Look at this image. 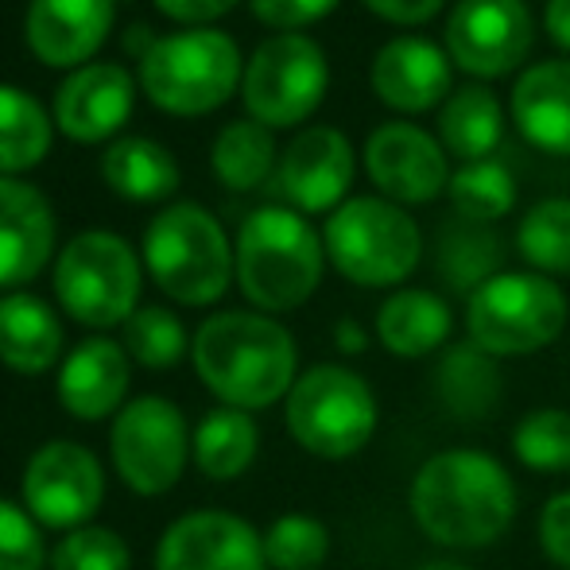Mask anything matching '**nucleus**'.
Here are the masks:
<instances>
[{"label": "nucleus", "instance_id": "f257e3e1", "mask_svg": "<svg viewBox=\"0 0 570 570\" xmlns=\"http://www.w3.org/2000/svg\"><path fill=\"white\" fill-rule=\"evenodd\" d=\"M407 509L431 543L451 551L493 548L512 528L520 493L512 473L485 451L454 446L415 470Z\"/></svg>", "mask_w": 570, "mask_h": 570}, {"label": "nucleus", "instance_id": "f03ea898", "mask_svg": "<svg viewBox=\"0 0 570 570\" xmlns=\"http://www.w3.org/2000/svg\"><path fill=\"white\" fill-rule=\"evenodd\" d=\"M190 361L206 392L240 412L279 404L299 381V350L292 331L261 311L210 315L190 338Z\"/></svg>", "mask_w": 570, "mask_h": 570}, {"label": "nucleus", "instance_id": "7ed1b4c3", "mask_svg": "<svg viewBox=\"0 0 570 570\" xmlns=\"http://www.w3.org/2000/svg\"><path fill=\"white\" fill-rule=\"evenodd\" d=\"M240 295L261 315L299 311L318 292L326 272V245L292 206H261L233 240Z\"/></svg>", "mask_w": 570, "mask_h": 570}, {"label": "nucleus", "instance_id": "20e7f679", "mask_svg": "<svg viewBox=\"0 0 570 570\" xmlns=\"http://www.w3.org/2000/svg\"><path fill=\"white\" fill-rule=\"evenodd\" d=\"M140 261L151 284L179 307H210L237 279L233 240L222 222L198 203H175L144 229Z\"/></svg>", "mask_w": 570, "mask_h": 570}, {"label": "nucleus", "instance_id": "39448f33", "mask_svg": "<svg viewBox=\"0 0 570 570\" xmlns=\"http://www.w3.org/2000/svg\"><path fill=\"white\" fill-rule=\"evenodd\" d=\"M240 51L218 28H187L148 39L140 51L136 86L171 117H203L222 109L240 90Z\"/></svg>", "mask_w": 570, "mask_h": 570}, {"label": "nucleus", "instance_id": "423d86ee", "mask_svg": "<svg viewBox=\"0 0 570 570\" xmlns=\"http://www.w3.org/2000/svg\"><path fill=\"white\" fill-rule=\"evenodd\" d=\"M326 261L357 287H400L423 261V233L381 195L345 198L323 226Z\"/></svg>", "mask_w": 570, "mask_h": 570}, {"label": "nucleus", "instance_id": "0eeeda50", "mask_svg": "<svg viewBox=\"0 0 570 570\" xmlns=\"http://www.w3.org/2000/svg\"><path fill=\"white\" fill-rule=\"evenodd\" d=\"M144 261L120 233L86 229L55 256V299L90 331L125 326L140 311Z\"/></svg>", "mask_w": 570, "mask_h": 570}, {"label": "nucleus", "instance_id": "6e6552de", "mask_svg": "<svg viewBox=\"0 0 570 570\" xmlns=\"http://www.w3.org/2000/svg\"><path fill=\"white\" fill-rule=\"evenodd\" d=\"M287 435L307 454L342 462L361 454L376 435L381 407L361 373L350 365H311L284 400Z\"/></svg>", "mask_w": 570, "mask_h": 570}, {"label": "nucleus", "instance_id": "1a4fd4ad", "mask_svg": "<svg viewBox=\"0 0 570 570\" xmlns=\"http://www.w3.org/2000/svg\"><path fill=\"white\" fill-rule=\"evenodd\" d=\"M567 318L563 287L540 272H497L465 299V334L497 361L548 350L567 331Z\"/></svg>", "mask_w": 570, "mask_h": 570}, {"label": "nucleus", "instance_id": "9d476101", "mask_svg": "<svg viewBox=\"0 0 570 570\" xmlns=\"http://www.w3.org/2000/svg\"><path fill=\"white\" fill-rule=\"evenodd\" d=\"M331 90V62L326 51L303 31H279L264 39L245 62L240 101L248 117L264 128H295L318 114Z\"/></svg>", "mask_w": 570, "mask_h": 570}, {"label": "nucleus", "instance_id": "9b49d317", "mask_svg": "<svg viewBox=\"0 0 570 570\" xmlns=\"http://www.w3.org/2000/svg\"><path fill=\"white\" fill-rule=\"evenodd\" d=\"M187 415L167 396H136L114 415L109 458L117 478L140 497H164L179 485L190 458Z\"/></svg>", "mask_w": 570, "mask_h": 570}, {"label": "nucleus", "instance_id": "f8f14e48", "mask_svg": "<svg viewBox=\"0 0 570 570\" xmlns=\"http://www.w3.org/2000/svg\"><path fill=\"white\" fill-rule=\"evenodd\" d=\"M20 493L23 509L39 528L75 532L98 517L101 501H106V470L90 446L51 439L28 458Z\"/></svg>", "mask_w": 570, "mask_h": 570}, {"label": "nucleus", "instance_id": "ddd939ff", "mask_svg": "<svg viewBox=\"0 0 570 570\" xmlns=\"http://www.w3.org/2000/svg\"><path fill=\"white\" fill-rule=\"evenodd\" d=\"M443 36L446 55L462 75L493 82L528 62L535 20L524 0H458Z\"/></svg>", "mask_w": 570, "mask_h": 570}, {"label": "nucleus", "instance_id": "4468645a", "mask_svg": "<svg viewBox=\"0 0 570 570\" xmlns=\"http://www.w3.org/2000/svg\"><path fill=\"white\" fill-rule=\"evenodd\" d=\"M365 175L381 198L396 206L435 203L443 190H451V164L439 136L412 120H389L373 128L365 140Z\"/></svg>", "mask_w": 570, "mask_h": 570}, {"label": "nucleus", "instance_id": "2eb2a0df", "mask_svg": "<svg viewBox=\"0 0 570 570\" xmlns=\"http://www.w3.org/2000/svg\"><path fill=\"white\" fill-rule=\"evenodd\" d=\"M357 156L342 128L311 125L279 151L276 187L292 210L307 214H334L350 198Z\"/></svg>", "mask_w": 570, "mask_h": 570}, {"label": "nucleus", "instance_id": "dca6fc26", "mask_svg": "<svg viewBox=\"0 0 570 570\" xmlns=\"http://www.w3.org/2000/svg\"><path fill=\"white\" fill-rule=\"evenodd\" d=\"M156 570H268L264 532L237 512H187L159 535Z\"/></svg>", "mask_w": 570, "mask_h": 570}, {"label": "nucleus", "instance_id": "f3484780", "mask_svg": "<svg viewBox=\"0 0 570 570\" xmlns=\"http://www.w3.org/2000/svg\"><path fill=\"white\" fill-rule=\"evenodd\" d=\"M368 86L392 114H431L454 94V62L431 39L396 36L373 55Z\"/></svg>", "mask_w": 570, "mask_h": 570}, {"label": "nucleus", "instance_id": "a211bd4d", "mask_svg": "<svg viewBox=\"0 0 570 570\" xmlns=\"http://www.w3.org/2000/svg\"><path fill=\"white\" fill-rule=\"evenodd\" d=\"M136 82L117 62H90L75 70L55 94V128L75 144H106L128 125Z\"/></svg>", "mask_w": 570, "mask_h": 570}, {"label": "nucleus", "instance_id": "6ab92c4d", "mask_svg": "<svg viewBox=\"0 0 570 570\" xmlns=\"http://www.w3.org/2000/svg\"><path fill=\"white\" fill-rule=\"evenodd\" d=\"M114 0H31L23 39L51 70H82L114 31Z\"/></svg>", "mask_w": 570, "mask_h": 570}, {"label": "nucleus", "instance_id": "aec40b11", "mask_svg": "<svg viewBox=\"0 0 570 570\" xmlns=\"http://www.w3.org/2000/svg\"><path fill=\"white\" fill-rule=\"evenodd\" d=\"M55 229L43 190L23 179H0V287L16 292L51 264Z\"/></svg>", "mask_w": 570, "mask_h": 570}, {"label": "nucleus", "instance_id": "412c9836", "mask_svg": "<svg viewBox=\"0 0 570 570\" xmlns=\"http://www.w3.org/2000/svg\"><path fill=\"white\" fill-rule=\"evenodd\" d=\"M128 381H132V357L125 345L109 338H86L62 357L59 365V404L75 420L98 423L125 407Z\"/></svg>", "mask_w": 570, "mask_h": 570}, {"label": "nucleus", "instance_id": "4be33fe9", "mask_svg": "<svg viewBox=\"0 0 570 570\" xmlns=\"http://www.w3.org/2000/svg\"><path fill=\"white\" fill-rule=\"evenodd\" d=\"M512 120L520 136L548 156H570V59H543L512 86Z\"/></svg>", "mask_w": 570, "mask_h": 570}, {"label": "nucleus", "instance_id": "5701e85b", "mask_svg": "<svg viewBox=\"0 0 570 570\" xmlns=\"http://www.w3.org/2000/svg\"><path fill=\"white\" fill-rule=\"evenodd\" d=\"M454 334V311L428 287H400L376 311V338L392 357L420 361L439 353Z\"/></svg>", "mask_w": 570, "mask_h": 570}, {"label": "nucleus", "instance_id": "b1692460", "mask_svg": "<svg viewBox=\"0 0 570 570\" xmlns=\"http://www.w3.org/2000/svg\"><path fill=\"white\" fill-rule=\"evenodd\" d=\"M439 404L462 423H481L497 412L504 396V376L493 353L473 342H454L439 353L435 373H431Z\"/></svg>", "mask_w": 570, "mask_h": 570}, {"label": "nucleus", "instance_id": "393cba45", "mask_svg": "<svg viewBox=\"0 0 570 570\" xmlns=\"http://www.w3.org/2000/svg\"><path fill=\"white\" fill-rule=\"evenodd\" d=\"M0 361L12 373L43 376L62 361V323L51 303L31 292L0 299Z\"/></svg>", "mask_w": 570, "mask_h": 570}, {"label": "nucleus", "instance_id": "a878e982", "mask_svg": "<svg viewBox=\"0 0 570 570\" xmlns=\"http://www.w3.org/2000/svg\"><path fill=\"white\" fill-rule=\"evenodd\" d=\"M439 144L446 156H458L462 164H478V159H493L504 136V109L489 86L470 82L458 86L451 98L443 101L435 117Z\"/></svg>", "mask_w": 570, "mask_h": 570}, {"label": "nucleus", "instance_id": "bb28decb", "mask_svg": "<svg viewBox=\"0 0 570 570\" xmlns=\"http://www.w3.org/2000/svg\"><path fill=\"white\" fill-rule=\"evenodd\" d=\"M101 179L114 195L128 203H167L179 190L183 175L175 156L148 136L114 140L101 156Z\"/></svg>", "mask_w": 570, "mask_h": 570}, {"label": "nucleus", "instance_id": "cd10ccee", "mask_svg": "<svg viewBox=\"0 0 570 570\" xmlns=\"http://www.w3.org/2000/svg\"><path fill=\"white\" fill-rule=\"evenodd\" d=\"M256 451H261V428H256L253 412L226 404L206 412L190 439V458H195L198 473L210 481H237L256 462Z\"/></svg>", "mask_w": 570, "mask_h": 570}, {"label": "nucleus", "instance_id": "c85d7f7f", "mask_svg": "<svg viewBox=\"0 0 570 570\" xmlns=\"http://www.w3.org/2000/svg\"><path fill=\"white\" fill-rule=\"evenodd\" d=\"M214 175L222 179V187L229 190H256L276 175L279 167V148L272 128H264L261 120L245 117V120H229L218 132L210 151Z\"/></svg>", "mask_w": 570, "mask_h": 570}, {"label": "nucleus", "instance_id": "c756f323", "mask_svg": "<svg viewBox=\"0 0 570 570\" xmlns=\"http://www.w3.org/2000/svg\"><path fill=\"white\" fill-rule=\"evenodd\" d=\"M51 120L31 94L0 82V179L43 164L51 151Z\"/></svg>", "mask_w": 570, "mask_h": 570}, {"label": "nucleus", "instance_id": "7c9ffc66", "mask_svg": "<svg viewBox=\"0 0 570 570\" xmlns=\"http://www.w3.org/2000/svg\"><path fill=\"white\" fill-rule=\"evenodd\" d=\"M497 264H501V237L489 226L454 218L439 229L435 268L454 292L473 295L485 279H493L501 272Z\"/></svg>", "mask_w": 570, "mask_h": 570}, {"label": "nucleus", "instance_id": "2f4dec72", "mask_svg": "<svg viewBox=\"0 0 570 570\" xmlns=\"http://www.w3.org/2000/svg\"><path fill=\"white\" fill-rule=\"evenodd\" d=\"M517 248L540 276H570V198H543L520 218Z\"/></svg>", "mask_w": 570, "mask_h": 570}, {"label": "nucleus", "instance_id": "473e14b6", "mask_svg": "<svg viewBox=\"0 0 570 570\" xmlns=\"http://www.w3.org/2000/svg\"><path fill=\"white\" fill-rule=\"evenodd\" d=\"M451 203L458 218L478 222V226H493L517 206V179L504 164L497 159H478V164H462L451 175Z\"/></svg>", "mask_w": 570, "mask_h": 570}, {"label": "nucleus", "instance_id": "72a5a7b5", "mask_svg": "<svg viewBox=\"0 0 570 570\" xmlns=\"http://www.w3.org/2000/svg\"><path fill=\"white\" fill-rule=\"evenodd\" d=\"M125 353L144 368H175L190 353L187 326L167 307H140L125 323Z\"/></svg>", "mask_w": 570, "mask_h": 570}, {"label": "nucleus", "instance_id": "f704fd0d", "mask_svg": "<svg viewBox=\"0 0 570 570\" xmlns=\"http://www.w3.org/2000/svg\"><path fill=\"white\" fill-rule=\"evenodd\" d=\"M268 570H318L331 559V528L307 512H287L264 532Z\"/></svg>", "mask_w": 570, "mask_h": 570}, {"label": "nucleus", "instance_id": "c9c22d12", "mask_svg": "<svg viewBox=\"0 0 570 570\" xmlns=\"http://www.w3.org/2000/svg\"><path fill=\"white\" fill-rule=\"evenodd\" d=\"M512 454L532 473L570 470V412L563 407H535L512 431Z\"/></svg>", "mask_w": 570, "mask_h": 570}, {"label": "nucleus", "instance_id": "e433bc0d", "mask_svg": "<svg viewBox=\"0 0 570 570\" xmlns=\"http://www.w3.org/2000/svg\"><path fill=\"white\" fill-rule=\"evenodd\" d=\"M47 570H132V551L114 528L86 524L55 543Z\"/></svg>", "mask_w": 570, "mask_h": 570}, {"label": "nucleus", "instance_id": "4c0bfd02", "mask_svg": "<svg viewBox=\"0 0 570 570\" xmlns=\"http://www.w3.org/2000/svg\"><path fill=\"white\" fill-rule=\"evenodd\" d=\"M51 551L31 512L0 497V570H43Z\"/></svg>", "mask_w": 570, "mask_h": 570}, {"label": "nucleus", "instance_id": "58836bf2", "mask_svg": "<svg viewBox=\"0 0 570 570\" xmlns=\"http://www.w3.org/2000/svg\"><path fill=\"white\" fill-rule=\"evenodd\" d=\"M248 4H253L256 20L279 36V31H303L326 20L342 0H248Z\"/></svg>", "mask_w": 570, "mask_h": 570}, {"label": "nucleus", "instance_id": "ea45409f", "mask_svg": "<svg viewBox=\"0 0 570 570\" xmlns=\"http://www.w3.org/2000/svg\"><path fill=\"white\" fill-rule=\"evenodd\" d=\"M540 548L559 570H570V489L548 497L540 512Z\"/></svg>", "mask_w": 570, "mask_h": 570}, {"label": "nucleus", "instance_id": "a19ab883", "mask_svg": "<svg viewBox=\"0 0 570 570\" xmlns=\"http://www.w3.org/2000/svg\"><path fill=\"white\" fill-rule=\"evenodd\" d=\"M361 4L381 20L400 23V28H420V23H431L443 12L446 0H361Z\"/></svg>", "mask_w": 570, "mask_h": 570}, {"label": "nucleus", "instance_id": "79ce46f5", "mask_svg": "<svg viewBox=\"0 0 570 570\" xmlns=\"http://www.w3.org/2000/svg\"><path fill=\"white\" fill-rule=\"evenodd\" d=\"M240 0H156V8L167 16V20L179 23H210L222 20L226 12H233Z\"/></svg>", "mask_w": 570, "mask_h": 570}, {"label": "nucleus", "instance_id": "37998d69", "mask_svg": "<svg viewBox=\"0 0 570 570\" xmlns=\"http://www.w3.org/2000/svg\"><path fill=\"white\" fill-rule=\"evenodd\" d=\"M543 28H548L551 43L570 55V0H548L543 4Z\"/></svg>", "mask_w": 570, "mask_h": 570}, {"label": "nucleus", "instance_id": "c03bdc74", "mask_svg": "<svg viewBox=\"0 0 570 570\" xmlns=\"http://www.w3.org/2000/svg\"><path fill=\"white\" fill-rule=\"evenodd\" d=\"M334 345H338L342 353H350V357H357V353L368 350V334L361 331V323H353V318H342V323L334 326Z\"/></svg>", "mask_w": 570, "mask_h": 570}, {"label": "nucleus", "instance_id": "a18cd8bd", "mask_svg": "<svg viewBox=\"0 0 570 570\" xmlns=\"http://www.w3.org/2000/svg\"><path fill=\"white\" fill-rule=\"evenodd\" d=\"M420 570H465V567L454 563V559H431V563H423Z\"/></svg>", "mask_w": 570, "mask_h": 570}]
</instances>
